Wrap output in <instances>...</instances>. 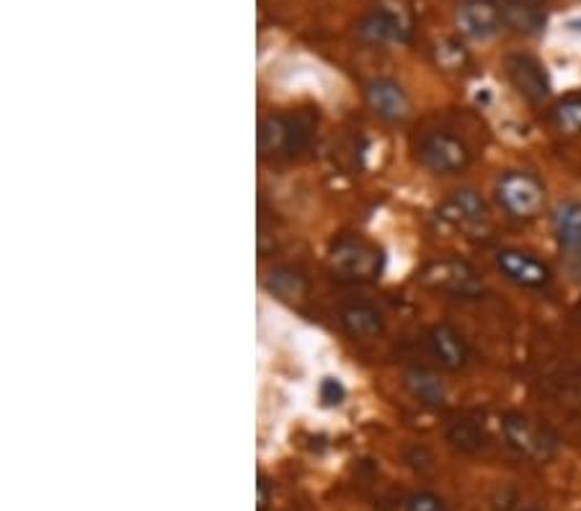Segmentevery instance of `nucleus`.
<instances>
[{
	"instance_id": "1a4fd4ad",
	"label": "nucleus",
	"mask_w": 581,
	"mask_h": 511,
	"mask_svg": "<svg viewBox=\"0 0 581 511\" xmlns=\"http://www.w3.org/2000/svg\"><path fill=\"white\" fill-rule=\"evenodd\" d=\"M426 352L439 367L445 369H463L470 362V348L465 344L460 333L449 328V325H434L426 333Z\"/></svg>"
},
{
	"instance_id": "f257e3e1",
	"label": "nucleus",
	"mask_w": 581,
	"mask_h": 511,
	"mask_svg": "<svg viewBox=\"0 0 581 511\" xmlns=\"http://www.w3.org/2000/svg\"><path fill=\"white\" fill-rule=\"evenodd\" d=\"M501 439L511 452L527 462H550L558 452V439L553 434L522 414H507L501 418Z\"/></svg>"
},
{
	"instance_id": "39448f33",
	"label": "nucleus",
	"mask_w": 581,
	"mask_h": 511,
	"mask_svg": "<svg viewBox=\"0 0 581 511\" xmlns=\"http://www.w3.org/2000/svg\"><path fill=\"white\" fill-rule=\"evenodd\" d=\"M496 267L501 269V274L519 286L527 290H542L550 284V269L540 259H535L532 253L517 251V248H504L496 253Z\"/></svg>"
},
{
	"instance_id": "a211bd4d",
	"label": "nucleus",
	"mask_w": 581,
	"mask_h": 511,
	"mask_svg": "<svg viewBox=\"0 0 581 511\" xmlns=\"http://www.w3.org/2000/svg\"><path fill=\"white\" fill-rule=\"evenodd\" d=\"M553 124L561 135H581V96L563 98L553 108Z\"/></svg>"
},
{
	"instance_id": "4468645a",
	"label": "nucleus",
	"mask_w": 581,
	"mask_h": 511,
	"mask_svg": "<svg viewBox=\"0 0 581 511\" xmlns=\"http://www.w3.org/2000/svg\"><path fill=\"white\" fill-rule=\"evenodd\" d=\"M406 387L422 406H429V408L445 406L447 390L445 385H442V379L437 375H432V372L411 369L406 375Z\"/></svg>"
},
{
	"instance_id": "5701e85b",
	"label": "nucleus",
	"mask_w": 581,
	"mask_h": 511,
	"mask_svg": "<svg viewBox=\"0 0 581 511\" xmlns=\"http://www.w3.org/2000/svg\"><path fill=\"white\" fill-rule=\"evenodd\" d=\"M579 313H581V302H579Z\"/></svg>"
},
{
	"instance_id": "7ed1b4c3",
	"label": "nucleus",
	"mask_w": 581,
	"mask_h": 511,
	"mask_svg": "<svg viewBox=\"0 0 581 511\" xmlns=\"http://www.w3.org/2000/svg\"><path fill=\"white\" fill-rule=\"evenodd\" d=\"M418 158L432 174L453 176L468 168L470 150L460 137L447 135V132H432L418 145Z\"/></svg>"
},
{
	"instance_id": "aec40b11",
	"label": "nucleus",
	"mask_w": 581,
	"mask_h": 511,
	"mask_svg": "<svg viewBox=\"0 0 581 511\" xmlns=\"http://www.w3.org/2000/svg\"><path fill=\"white\" fill-rule=\"evenodd\" d=\"M403 511H449V507L439 499V496L422 491V493L408 496L406 503H403Z\"/></svg>"
},
{
	"instance_id": "9d476101",
	"label": "nucleus",
	"mask_w": 581,
	"mask_h": 511,
	"mask_svg": "<svg viewBox=\"0 0 581 511\" xmlns=\"http://www.w3.org/2000/svg\"><path fill=\"white\" fill-rule=\"evenodd\" d=\"M367 101H370L372 112H375L377 116H383V119L387 122L406 119L411 112V104L401 85H395L393 81H385V77L372 81L367 85Z\"/></svg>"
},
{
	"instance_id": "f8f14e48",
	"label": "nucleus",
	"mask_w": 581,
	"mask_h": 511,
	"mask_svg": "<svg viewBox=\"0 0 581 511\" xmlns=\"http://www.w3.org/2000/svg\"><path fill=\"white\" fill-rule=\"evenodd\" d=\"M406 31H408V21L403 19L401 11H391V8L370 13L367 19L360 23L362 39H367L372 44L401 42V39L406 36Z\"/></svg>"
},
{
	"instance_id": "ddd939ff",
	"label": "nucleus",
	"mask_w": 581,
	"mask_h": 511,
	"mask_svg": "<svg viewBox=\"0 0 581 511\" xmlns=\"http://www.w3.org/2000/svg\"><path fill=\"white\" fill-rule=\"evenodd\" d=\"M558 243L569 251L581 253V201H563L553 215Z\"/></svg>"
},
{
	"instance_id": "4be33fe9",
	"label": "nucleus",
	"mask_w": 581,
	"mask_h": 511,
	"mask_svg": "<svg viewBox=\"0 0 581 511\" xmlns=\"http://www.w3.org/2000/svg\"><path fill=\"white\" fill-rule=\"evenodd\" d=\"M504 3H509V6H535V8H540L542 3H546V0H504Z\"/></svg>"
},
{
	"instance_id": "f3484780",
	"label": "nucleus",
	"mask_w": 581,
	"mask_h": 511,
	"mask_svg": "<svg viewBox=\"0 0 581 511\" xmlns=\"http://www.w3.org/2000/svg\"><path fill=\"white\" fill-rule=\"evenodd\" d=\"M447 439L453 441L460 452H468V455L478 452V449H484L486 445V437H484V431H480V426L468 421V418H463V421H455L453 426H449Z\"/></svg>"
},
{
	"instance_id": "423d86ee",
	"label": "nucleus",
	"mask_w": 581,
	"mask_h": 511,
	"mask_svg": "<svg viewBox=\"0 0 581 511\" xmlns=\"http://www.w3.org/2000/svg\"><path fill=\"white\" fill-rule=\"evenodd\" d=\"M457 23L465 36L476 39V42H486L499 34L504 23V11L496 6V0H465L457 8Z\"/></svg>"
},
{
	"instance_id": "9b49d317",
	"label": "nucleus",
	"mask_w": 581,
	"mask_h": 511,
	"mask_svg": "<svg viewBox=\"0 0 581 511\" xmlns=\"http://www.w3.org/2000/svg\"><path fill=\"white\" fill-rule=\"evenodd\" d=\"M442 217H445L447 222L457 225V228H478V225H484L488 220V209H486V201L480 199L476 191L460 189L445 201Z\"/></svg>"
},
{
	"instance_id": "20e7f679",
	"label": "nucleus",
	"mask_w": 581,
	"mask_h": 511,
	"mask_svg": "<svg viewBox=\"0 0 581 511\" xmlns=\"http://www.w3.org/2000/svg\"><path fill=\"white\" fill-rule=\"evenodd\" d=\"M422 284L434 292L455 294V298H478L484 292V282L463 261H434L422 271Z\"/></svg>"
},
{
	"instance_id": "dca6fc26",
	"label": "nucleus",
	"mask_w": 581,
	"mask_h": 511,
	"mask_svg": "<svg viewBox=\"0 0 581 511\" xmlns=\"http://www.w3.org/2000/svg\"><path fill=\"white\" fill-rule=\"evenodd\" d=\"M294 127L292 122L279 119V116H269L261 122L259 127V147L261 153H279V150H292L294 145Z\"/></svg>"
},
{
	"instance_id": "6e6552de",
	"label": "nucleus",
	"mask_w": 581,
	"mask_h": 511,
	"mask_svg": "<svg viewBox=\"0 0 581 511\" xmlns=\"http://www.w3.org/2000/svg\"><path fill=\"white\" fill-rule=\"evenodd\" d=\"M333 267H336L341 274L354 277V279H370L375 274L380 267V253L375 248H370L364 240L344 238L339 240L336 248L331 253Z\"/></svg>"
},
{
	"instance_id": "2eb2a0df",
	"label": "nucleus",
	"mask_w": 581,
	"mask_h": 511,
	"mask_svg": "<svg viewBox=\"0 0 581 511\" xmlns=\"http://www.w3.org/2000/svg\"><path fill=\"white\" fill-rule=\"evenodd\" d=\"M346 331L356 338H377L383 333V317L370 305H349L341 313Z\"/></svg>"
},
{
	"instance_id": "0eeeda50",
	"label": "nucleus",
	"mask_w": 581,
	"mask_h": 511,
	"mask_svg": "<svg viewBox=\"0 0 581 511\" xmlns=\"http://www.w3.org/2000/svg\"><path fill=\"white\" fill-rule=\"evenodd\" d=\"M507 73L509 81L515 88L522 93L527 101L532 104H540V101L548 98L550 93V83L546 70L538 60H532L530 54H511L507 60Z\"/></svg>"
},
{
	"instance_id": "f03ea898",
	"label": "nucleus",
	"mask_w": 581,
	"mask_h": 511,
	"mask_svg": "<svg viewBox=\"0 0 581 511\" xmlns=\"http://www.w3.org/2000/svg\"><path fill=\"white\" fill-rule=\"evenodd\" d=\"M496 199L507 215L517 217V220H530V217L540 215L542 205H546V189L532 174L507 170L496 181Z\"/></svg>"
},
{
	"instance_id": "412c9836",
	"label": "nucleus",
	"mask_w": 581,
	"mask_h": 511,
	"mask_svg": "<svg viewBox=\"0 0 581 511\" xmlns=\"http://www.w3.org/2000/svg\"><path fill=\"white\" fill-rule=\"evenodd\" d=\"M344 385L339 383L336 377H325L321 383V400L329 403V406H339L344 400Z\"/></svg>"
},
{
	"instance_id": "6ab92c4d",
	"label": "nucleus",
	"mask_w": 581,
	"mask_h": 511,
	"mask_svg": "<svg viewBox=\"0 0 581 511\" xmlns=\"http://www.w3.org/2000/svg\"><path fill=\"white\" fill-rule=\"evenodd\" d=\"M504 23H509L515 31H525V34H530V31H538L542 27V13L540 8L535 6H509L504 3Z\"/></svg>"
}]
</instances>
